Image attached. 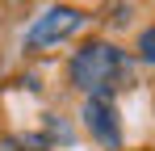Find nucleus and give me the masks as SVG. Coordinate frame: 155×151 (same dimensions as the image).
<instances>
[{
  "mask_svg": "<svg viewBox=\"0 0 155 151\" xmlns=\"http://www.w3.org/2000/svg\"><path fill=\"white\" fill-rule=\"evenodd\" d=\"M138 55H143L147 63H155V25L143 29V38H138Z\"/></svg>",
  "mask_w": 155,
  "mask_h": 151,
  "instance_id": "obj_5",
  "label": "nucleus"
},
{
  "mask_svg": "<svg viewBox=\"0 0 155 151\" xmlns=\"http://www.w3.org/2000/svg\"><path fill=\"white\" fill-rule=\"evenodd\" d=\"M80 25H84V13L80 8H46L42 17H34V25L25 29V46L29 50H46V46H59L63 38H71Z\"/></svg>",
  "mask_w": 155,
  "mask_h": 151,
  "instance_id": "obj_2",
  "label": "nucleus"
},
{
  "mask_svg": "<svg viewBox=\"0 0 155 151\" xmlns=\"http://www.w3.org/2000/svg\"><path fill=\"white\" fill-rule=\"evenodd\" d=\"M84 126L88 134L105 143V147H117L122 143V122H117V109H113V97H88L84 101Z\"/></svg>",
  "mask_w": 155,
  "mask_h": 151,
  "instance_id": "obj_3",
  "label": "nucleus"
},
{
  "mask_svg": "<svg viewBox=\"0 0 155 151\" xmlns=\"http://www.w3.org/2000/svg\"><path fill=\"white\" fill-rule=\"evenodd\" d=\"M130 80H134V67L126 50H117L113 42H88L71 59V84L88 97H113L130 88Z\"/></svg>",
  "mask_w": 155,
  "mask_h": 151,
  "instance_id": "obj_1",
  "label": "nucleus"
},
{
  "mask_svg": "<svg viewBox=\"0 0 155 151\" xmlns=\"http://www.w3.org/2000/svg\"><path fill=\"white\" fill-rule=\"evenodd\" d=\"M0 151H51V143L42 134H13L0 143Z\"/></svg>",
  "mask_w": 155,
  "mask_h": 151,
  "instance_id": "obj_4",
  "label": "nucleus"
}]
</instances>
